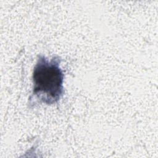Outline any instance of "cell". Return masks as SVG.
I'll list each match as a JSON object with an SVG mask.
<instances>
[{"instance_id":"obj_1","label":"cell","mask_w":158,"mask_h":158,"mask_svg":"<svg viewBox=\"0 0 158 158\" xmlns=\"http://www.w3.org/2000/svg\"><path fill=\"white\" fill-rule=\"evenodd\" d=\"M60 62L58 56L48 59L43 55L38 56L32 74L33 90L29 98L30 106L34 102L52 105L61 99L64 91V74L60 67Z\"/></svg>"}]
</instances>
